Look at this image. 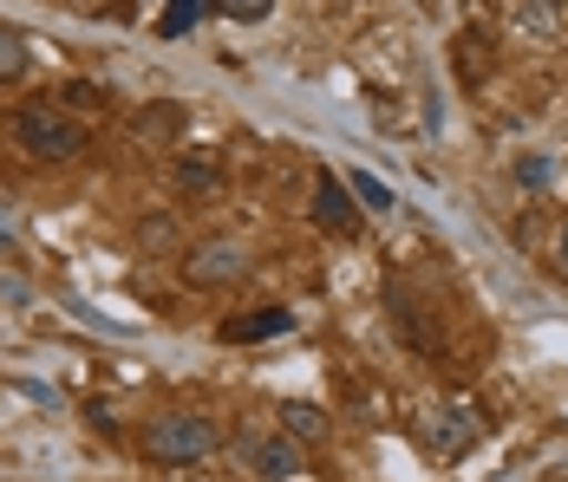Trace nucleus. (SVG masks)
<instances>
[{"label": "nucleus", "instance_id": "obj_1", "mask_svg": "<svg viewBox=\"0 0 568 482\" xmlns=\"http://www.w3.org/2000/svg\"><path fill=\"white\" fill-rule=\"evenodd\" d=\"M13 144L27 151V157H40V163H72V157H85V124L72 117V111H59L53 99L47 105H20L13 111Z\"/></svg>", "mask_w": 568, "mask_h": 482}, {"label": "nucleus", "instance_id": "obj_6", "mask_svg": "<svg viewBox=\"0 0 568 482\" xmlns=\"http://www.w3.org/2000/svg\"><path fill=\"white\" fill-rule=\"evenodd\" d=\"M314 222L327 228V235H353L359 228V209H353V189H346L334 170H321L314 176Z\"/></svg>", "mask_w": 568, "mask_h": 482}, {"label": "nucleus", "instance_id": "obj_12", "mask_svg": "<svg viewBox=\"0 0 568 482\" xmlns=\"http://www.w3.org/2000/svg\"><path fill=\"white\" fill-rule=\"evenodd\" d=\"M216 13L235 20V27H262V20L275 13V0H216Z\"/></svg>", "mask_w": 568, "mask_h": 482}, {"label": "nucleus", "instance_id": "obj_4", "mask_svg": "<svg viewBox=\"0 0 568 482\" xmlns=\"http://www.w3.org/2000/svg\"><path fill=\"white\" fill-rule=\"evenodd\" d=\"M248 268H255V255H248L242 242H196L183 274H190L196 287H235V280H248Z\"/></svg>", "mask_w": 568, "mask_h": 482}, {"label": "nucleus", "instance_id": "obj_17", "mask_svg": "<svg viewBox=\"0 0 568 482\" xmlns=\"http://www.w3.org/2000/svg\"><path fill=\"white\" fill-rule=\"evenodd\" d=\"M183 482H210V476H183Z\"/></svg>", "mask_w": 568, "mask_h": 482}, {"label": "nucleus", "instance_id": "obj_16", "mask_svg": "<svg viewBox=\"0 0 568 482\" xmlns=\"http://www.w3.org/2000/svg\"><path fill=\"white\" fill-rule=\"evenodd\" d=\"M562 274H568V235H562Z\"/></svg>", "mask_w": 568, "mask_h": 482}, {"label": "nucleus", "instance_id": "obj_11", "mask_svg": "<svg viewBox=\"0 0 568 482\" xmlns=\"http://www.w3.org/2000/svg\"><path fill=\"white\" fill-rule=\"evenodd\" d=\"M353 203H359L366 215H386L393 209V189H386L379 176H353Z\"/></svg>", "mask_w": 568, "mask_h": 482}, {"label": "nucleus", "instance_id": "obj_3", "mask_svg": "<svg viewBox=\"0 0 568 482\" xmlns=\"http://www.w3.org/2000/svg\"><path fill=\"white\" fill-rule=\"evenodd\" d=\"M242 470L262 482H287L307 470V443H294L287 430H268V437H248L242 443Z\"/></svg>", "mask_w": 568, "mask_h": 482}, {"label": "nucleus", "instance_id": "obj_14", "mask_svg": "<svg viewBox=\"0 0 568 482\" xmlns=\"http://www.w3.org/2000/svg\"><path fill=\"white\" fill-rule=\"evenodd\" d=\"M176 131V111H144L138 117V137H171Z\"/></svg>", "mask_w": 568, "mask_h": 482}, {"label": "nucleus", "instance_id": "obj_7", "mask_svg": "<svg viewBox=\"0 0 568 482\" xmlns=\"http://www.w3.org/2000/svg\"><path fill=\"white\" fill-rule=\"evenodd\" d=\"M516 27L529 40H562L568 33V0H516Z\"/></svg>", "mask_w": 568, "mask_h": 482}, {"label": "nucleus", "instance_id": "obj_8", "mask_svg": "<svg viewBox=\"0 0 568 482\" xmlns=\"http://www.w3.org/2000/svg\"><path fill=\"white\" fill-rule=\"evenodd\" d=\"M287 326H294L287 307H262V314H248V320H229L223 339L229 346H248V339H275V332H287Z\"/></svg>", "mask_w": 568, "mask_h": 482}, {"label": "nucleus", "instance_id": "obj_5", "mask_svg": "<svg viewBox=\"0 0 568 482\" xmlns=\"http://www.w3.org/2000/svg\"><path fill=\"white\" fill-rule=\"evenodd\" d=\"M477 411L470 404H445V411H432V418H418V443L432 450V457H464L470 443H477Z\"/></svg>", "mask_w": 568, "mask_h": 482}, {"label": "nucleus", "instance_id": "obj_10", "mask_svg": "<svg viewBox=\"0 0 568 482\" xmlns=\"http://www.w3.org/2000/svg\"><path fill=\"white\" fill-rule=\"evenodd\" d=\"M27 65H33V53H27V33H20V27H0V85H13Z\"/></svg>", "mask_w": 568, "mask_h": 482}, {"label": "nucleus", "instance_id": "obj_9", "mask_svg": "<svg viewBox=\"0 0 568 482\" xmlns=\"http://www.w3.org/2000/svg\"><path fill=\"white\" fill-rule=\"evenodd\" d=\"M275 418H282V430L294 437V443H321V437H327V411H321V404H301V398H294V404H282Z\"/></svg>", "mask_w": 568, "mask_h": 482}, {"label": "nucleus", "instance_id": "obj_2", "mask_svg": "<svg viewBox=\"0 0 568 482\" xmlns=\"http://www.w3.org/2000/svg\"><path fill=\"white\" fill-rule=\"evenodd\" d=\"M216 443H223V430H216V418H203V411H164V418L151 424V437H144L151 463H171V470L210 463Z\"/></svg>", "mask_w": 568, "mask_h": 482}, {"label": "nucleus", "instance_id": "obj_13", "mask_svg": "<svg viewBox=\"0 0 568 482\" xmlns=\"http://www.w3.org/2000/svg\"><path fill=\"white\" fill-rule=\"evenodd\" d=\"M196 7H203V0H171V13H164V33H190V20H196Z\"/></svg>", "mask_w": 568, "mask_h": 482}, {"label": "nucleus", "instance_id": "obj_15", "mask_svg": "<svg viewBox=\"0 0 568 482\" xmlns=\"http://www.w3.org/2000/svg\"><path fill=\"white\" fill-rule=\"evenodd\" d=\"M183 183H190V189L216 183V157H210V163H203V157H190V163H183Z\"/></svg>", "mask_w": 568, "mask_h": 482}]
</instances>
